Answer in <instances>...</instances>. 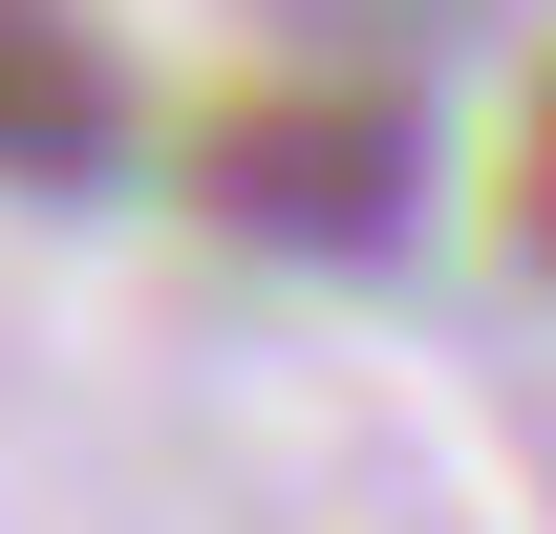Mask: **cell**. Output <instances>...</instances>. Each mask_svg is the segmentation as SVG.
<instances>
[{"label":"cell","instance_id":"6da1fadb","mask_svg":"<svg viewBox=\"0 0 556 534\" xmlns=\"http://www.w3.org/2000/svg\"><path fill=\"white\" fill-rule=\"evenodd\" d=\"M193 193L278 257H386L428 193V129H407V86H236L193 129Z\"/></svg>","mask_w":556,"mask_h":534},{"label":"cell","instance_id":"7a4b0ae2","mask_svg":"<svg viewBox=\"0 0 556 534\" xmlns=\"http://www.w3.org/2000/svg\"><path fill=\"white\" fill-rule=\"evenodd\" d=\"M129 150V86H108V43H86L65 0H0V193H86Z\"/></svg>","mask_w":556,"mask_h":534},{"label":"cell","instance_id":"3957f363","mask_svg":"<svg viewBox=\"0 0 556 534\" xmlns=\"http://www.w3.org/2000/svg\"><path fill=\"white\" fill-rule=\"evenodd\" d=\"M514 257L556 278V86H535V107H514Z\"/></svg>","mask_w":556,"mask_h":534}]
</instances>
